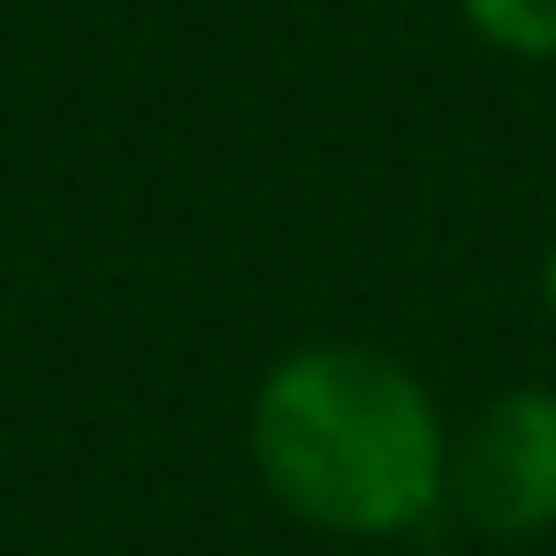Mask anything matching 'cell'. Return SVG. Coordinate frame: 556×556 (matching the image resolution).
<instances>
[{
    "mask_svg": "<svg viewBox=\"0 0 556 556\" xmlns=\"http://www.w3.org/2000/svg\"><path fill=\"white\" fill-rule=\"evenodd\" d=\"M442 510H457L480 541L556 533V381H510L450 427Z\"/></svg>",
    "mask_w": 556,
    "mask_h": 556,
    "instance_id": "7a4b0ae2",
    "label": "cell"
},
{
    "mask_svg": "<svg viewBox=\"0 0 556 556\" xmlns=\"http://www.w3.org/2000/svg\"><path fill=\"white\" fill-rule=\"evenodd\" d=\"M457 16L503 62H556V0H457Z\"/></svg>",
    "mask_w": 556,
    "mask_h": 556,
    "instance_id": "3957f363",
    "label": "cell"
},
{
    "mask_svg": "<svg viewBox=\"0 0 556 556\" xmlns=\"http://www.w3.org/2000/svg\"><path fill=\"white\" fill-rule=\"evenodd\" d=\"M541 305H548V320H556V237H548V252H541Z\"/></svg>",
    "mask_w": 556,
    "mask_h": 556,
    "instance_id": "277c9868",
    "label": "cell"
},
{
    "mask_svg": "<svg viewBox=\"0 0 556 556\" xmlns=\"http://www.w3.org/2000/svg\"><path fill=\"white\" fill-rule=\"evenodd\" d=\"M244 450L298 526L336 541H404L442 510L450 419L412 358L358 336H313L260 374Z\"/></svg>",
    "mask_w": 556,
    "mask_h": 556,
    "instance_id": "6da1fadb",
    "label": "cell"
}]
</instances>
